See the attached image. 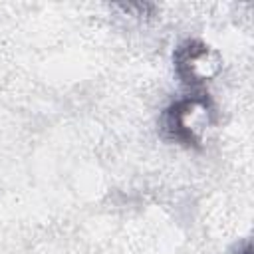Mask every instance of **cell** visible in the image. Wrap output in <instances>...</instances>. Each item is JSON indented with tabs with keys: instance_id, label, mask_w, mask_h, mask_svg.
<instances>
[{
	"instance_id": "1",
	"label": "cell",
	"mask_w": 254,
	"mask_h": 254,
	"mask_svg": "<svg viewBox=\"0 0 254 254\" xmlns=\"http://www.w3.org/2000/svg\"><path fill=\"white\" fill-rule=\"evenodd\" d=\"M210 103L202 95L185 97L173 103L165 111V131L171 139L183 143L185 147H198L200 145V129L208 123Z\"/></svg>"
},
{
	"instance_id": "2",
	"label": "cell",
	"mask_w": 254,
	"mask_h": 254,
	"mask_svg": "<svg viewBox=\"0 0 254 254\" xmlns=\"http://www.w3.org/2000/svg\"><path fill=\"white\" fill-rule=\"evenodd\" d=\"M173 60H175V69L179 77L190 85H196L214 77L222 65L220 56L210 46L198 40H187L185 44H181Z\"/></svg>"
}]
</instances>
